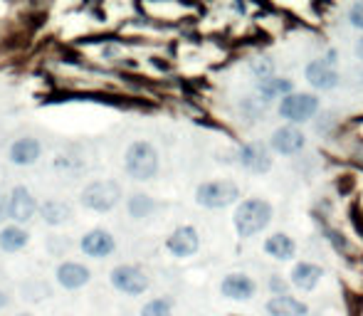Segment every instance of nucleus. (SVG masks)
Returning <instances> with one entry per match:
<instances>
[{"mask_svg": "<svg viewBox=\"0 0 363 316\" xmlns=\"http://www.w3.org/2000/svg\"><path fill=\"white\" fill-rule=\"evenodd\" d=\"M272 220V205L262 198L242 201L235 210V230L240 237H252L262 232Z\"/></svg>", "mask_w": 363, "mask_h": 316, "instance_id": "obj_1", "label": "nucleus"}, {"mask_svg": "<svg viewBox=\"0 0 363 316\" xmlns=\"http://www.w3.org/2000/svg\"><path fill=\"white\" fill-rule=\"evenodd\" d=\"M121 201V186L114 181H91L79 193V203L86 210L94 213H109L119 205Z\"/></svg>", "mask_w": 363, "mask_h": 316, "instance_id": "obj_2", "label": "nucleus"}, {"mask_svg": "<svg viewBox=\"0 0 363 316\" xmlns=\"http://www.w3.org/2000/svg\"><path fill=\"white\" fill-rule=\"evenodd\" d=\"M124 168L136 181H151L158 173V151L148 141H134L126 149Z\"/></svg>", "mask_w": 363, "mask_h": 316, "instance_id": "obj_3", "label": "nucleus"}, {"mask_svg": "<svg viewBox=\"0 0 363 316\" xmlns=\"http://www.w3.org/2000/svg\"><path fill=\"white\" fill-rule=\"evenodd\" d=\"M240 198V188L233 181H208L203 186H198L196 191V203L211 210H220V208L233 205Z\"/></svg>", "mask_w": 363, "mask_h": 316, "instance_id": "obj_4", "label": "nucleus"}, {"mask_svg": "<svg viewBox=\"0 0 363 316\" xmlns=\"http://www.w3.org/2000/svg\"><path fill=\"white\" fill-rule=\"evenodd\" d=\"M319 111V99L314 94H306V91H291L279 101V116L291 121V124H304L311 116Z\"/></svg>", "mask_w": 363, "mask_h": 316, "instance_id": "obj_5", "label": "nucleus"}, {"mask_svg": "<svg viewBox=\"0 0 363 316\" xmlns=\"http://www.w3.org/2000/svg\"><path fill=\"white\" fill-rule=\"evenodd\" d=\"M111 284L114 289H119L121 294H129V297H139L148 289V274L136 264H119V267L111 272Z\"/></svg>", "mask_w": 363, "mask_h": 316, "instance_id": "obj_6", "label": "nucleus"}, {"mask_svg": "<svg viewBox=\"0 0 363 316\" xmlns=\"http://www.w3.org/2000/svg\"><path fill=\"white\" fill-rule=\"evenodd\" d=\"M38 210V203H35L33 193L25 186L13 188V193L8 196V218L13 220V225H20V222H30Z\"/></svg>", "mask_w": 363, "mask_h": 316, "instance_id": "obj_7", "label": "nucleus"}, {"mask_svg": "<svg viewBox=\"0 0 363 316\" xmlns=\"http://www.w3.org/2000/svg\"><path fill=\"white\" fill-rule=\"evenodd\" d=\"M79 247H82V252H84L86 257L104 259L116 249V239H114L111 232L101 230V227H94V230H89L84 237H82Z\"/></svg>", "mask_w": 363, "mask_h": 316, "instance_id": "obj_8", "label": "nucleus"}, {"mask_svg": "<svg viewBox=\"0 0 363 316\" xmlns=\"http://www.w3.org/2000/svg\"><path fill=\"white\" fill-rule=\"evenodd\" d=\"M166 247L171 249L176 257H191V254L198 252L201 247V237H198V230L191 225H183V227H176L171 232V237L166 239Z\"/></svg>", "mask_w": 363, "mask_h": 316, "instance_id": "obj_9", "label": "nucleus"}, {"mask_svg": "<svg viewBox=\"0 0 363 316\" xmlns=\"http://www.w3.org/2000/svg\"><path fill=\"white\" fill-rule=\"evenodd\" d=\"M240 163L250 173H267L272 168V156H269L267 146L259 144V141H252V144H245L240 149Z\"/></svg>", "mask_w": 363, "mask_h": 316, "instance_id": "obj_10", "label": "nucleus"}, {"mask_svg": "<svg viewBox=\"0 0 363 316\" xmlns=\"http://www.w3.org/2000/svg\"><path fill=\"white\" fill-rule=\"evenodd\" d=\"M306 79L314 89L329 91L339 84V72L334 69V64H329L326 60H314L306 64Z\"/></svg>", "mask_w": 363, "mask_h": 316, "instance_id": "obj_11", "label": "nucleus"}, {"mask_svg": "<svg viewBox=\"0 0 363 316\" xmlns=\"http://www.w3.org/2000/svg\"><path fill=\"white\" fill-rule=\"evenodd\" d=\"M57 284L62 289H69V292H74V289H82L86 282L91 279V272L86 264L82 262H62L57 267Z\"/></svg>", "mask_w": 363, "mask_h": 316, "instance_id": "obj_12", "label": "nucleus"}, {"mask_svg": "<svg viewBox=\"0 0 363 316\" xmlns=\"http://www.w3.org/2000/svg\"><path fill=\"white\" fill-rule=\"evenodd\" d=\"M306 146V139L296 126H282L272 134V149L282 156H294Z\"/></svg>", "mask_w": 363, "mask_h": 316, "instance_id": "obj_13", "label": "nucleus"}, {"mask_svg": "<svg viewBox=\"0 0 363 316\" xmlns=\"http://www.w3.org/2000/svg\"><path fill=\"white\" fill-rule=\"evenodd\" d=\"M255 282L247 277V274H228L220 284V292L223 297L235 299V302H245V299H252L255 297Z\"/></svg>", "mask_w": 363, "mask_h": 316, "instance_id": "obj_14", "label": "nucleus"}, {"mask_svg": "<svg viewBox=\"0 0 363 316\" xmlns=\"http://www.w3.org/2000/svg\"><path fill=\"white\" fill-rule=\"evenodd\" d=\"M8 156L15 166H33V163H38V158L43 156V146H40L38 139H18L10 146Z\"/></svg>", "mask_w": 363, "mask_h": 316, "instance_id": "obj_15", "label": "nucleus"}, {"mask_svg": "<svg viewBox=\"0 0 363 316\" xmlns=\"http://www.w3.org/2000/svg\"><path fill=\"white\" fill-rule=\"evenodd\" d=\"M321 277H324L321 267L311 262H299L291 269V284H294L296 289H301V292H311V289L321 282Z\"/></svg>", "mask_w": 363, "mask_h": 316, "instance_id": "obj_16", "label": "nucleus"}, {"mask_svg": "<svg viewBox=\"0 0 363 316\" xmlns=\"http://www.w3.org/2000/svg\"><path fill=\"white\" fill-rule=\"evenodd\" d=\"M267 314L269 316H306L309 314V307L299 299L289 297V294H282V297H272L267 302Z\"/></svg>", "mask_w": 363, "mask_h": 316, "instance_id": "obj_17", "label": "nucleus"}, {"mask_svg": "<svg viewBox=\"0 0 363 316\" xmlns=\"http://www.w3.org/2000/svg\"><path fill=\"white\" fill-rule=\"evenodd\" d=\"M264 252H267L269 257L284 262V259L294 257L296 244H294V239H291L289 235H284V232H277V235L267 237V242H264Z\"/></svg>", "mask_w": 363, "mask_h": 316, "instance_id": "obj_18", "label": "nucleus"}, {"mask_svg": "<svg viewBox=\"0 0 363 316\" xmlns=\"http://www.w3.org/2000/svg\"><path fill=\"white\" fill-rule=\"evenodd\" d=\"M28 242H30V235L25 227L8 225L0 230V249H3V252H20Z\"/></svg>", "mask_w": 363, "mask_h": 316, "instance_id": "obj_19", "label": "nucleus"}, {"mask_svg": "<svg viewBox=\"0 0 363 316\" xmlns=\"http://www.w3.org/2000/svg\"><path fill=\"white\" fill-rule=\"evenodd\" d=\"M43 220L48 222V225H65V222L72 218V205L69 203H65V201H48L43 205Z\"/></svg>", "mask_w": 363, "mask_h": 316, "instance_id": "obj_20", "label": "nucleus"}, {"mask_svg": "<svg viewBox=\"0 0 363 316\" xmlns=\"http://www.w3.org/2000/svg\"><path fill=\"white\" fill-rule=\"evenodd\" d=\"M257 91L262 94V99H277V96L284 99V96L294 91V86H291V81L284 77H267L257 84Z\"/></svg>", "mask_w": 363, "mask_h": 316, "instance_id": "obj_21", "label": "nucleus"}, {"mask_svg": "<svg viewBox=\"0 0 363 316\" xmlns=\"http://www.w3.org/2000/svg\"><path fill=\"white\" fill-rule=\"evenodd\" d=\"M171 314H173V302L166 297L151 299V302H146L144 309H141V316H171Z\"/></svg>", "mask_w": 363, "mask_h": 316, "instance_id": "obj_22", "label": "nucleus"}, {"mask_svg": "<svg viewBox=\"0 0 363 316\" xmlns=\"http://www.w3.org/2000/svg\"><path fill=\"white\" fill-rule=\"evenodd\" d=\"M153 208H156V203L151 201L148 196H131L129 198V213L134 218H148L153 213Z\"/></svg>", "mask_w": 363, "mask_h": 316, "instance_id": "obj_23", "label": "nucleus"}, {"mask_svg": "<svg viewBox=\"0 0 363 316\" xmlns=\"http://www.w3.org/2000/svg\"><path fill=\"white\" fill-rule=\"evenodd\" d=\"M252 72L257 74L259 77V81L262 79H267V77H272V62H262V60H252Z\"/></svg>", "mask_w": 363, "mask_h": 316, "instance_id": "obj_24", "label": "nucleus"}, {"mask_svg": "<svg viewBox=\"0 0 363 316\" xmlns=\"http://www.w3.org/2000/svg\"><path fill=\"white\" fill-rule=\"evenodd\" d=\"M349 20H351V25H354V28L363 30V3L351 5V10H349Z\"/></svg>", "mask_w": 363, "mask_h": 316, "instance_id": "obj_25", "label": "nucleus"}, {"mask_svg": "<svg viewBox=\"0 0 363 316\" xmlns=\"http://www.w3.org/2000/svg\"><path fill=\"white\" fill-rule=\"evenodd\" d=\"M8 218V198L0 196V220H5Z\"/></svg>", "mask_w": 363, "mask_h": 316, "instance_id": "obj_26", "label": "nucleus"}, {"mask_svg": "<svg viewBox=\"0 0 363 316\" xmlns=\"http://www.w3.org/2000/svg\"><path fill=\"white\" fill-rule=\"evenodd\" d=\"M5 307H8V294L0 292V309H5Z\"/></svg>", "mask_w": 363, "mask_h": 316, "instance_id": "obj_27", "label": "nucleus"}, {"mask_svg": "<svg viewBox=\"0 0 363 316\" xmlns=\"http://www.w3.org/2000/svg\"><path fill=\"white\" fill-rule=\"evenodd\" d=\"M356 52H359V57L363 60V38L359 40V45H356Z\"/></svg>", "mask_w": 363, "mask_h": 316, "instance_id": "obj_28", "label": "nucleus"}, {"mask_svg": "<svg viewBox=\"0 0 363 316\" xmlns=\"http://www.w3.org/2000/svg\"><path fill=\"white\" fill-rule=\"evenodd\" d=\"M230 316H238V314H230Z\"/></svg>", "mask_w": 363, "mask_h": 316, "instance_id": "obj_29", "label": "nucleus"}, {"mask_svg": "<svg viewBox=\"0 0 363 316\" xmlns=\"http://www.w3.org/2000/svg\"><path fill=\"white\" fill-rule=\"evenodd\" d=\"M23 316H28V314H23Z\"/></svg>", "mask_w": 363, "mask_h": 316, "instance_id": "obj_30", "label": "nucleus"}]
</instances>
